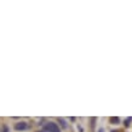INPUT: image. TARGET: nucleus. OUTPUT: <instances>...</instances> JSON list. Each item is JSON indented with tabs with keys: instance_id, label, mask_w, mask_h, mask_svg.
I'll list each match as a JSON object with an SVG mask.
<instances>
[{
	"instance_id": "obj_1",
	"label": "nucleus",
	"mask_w": 132,
	"mask_h": 132,
	"mask_svg": "<svg viewBox=\"0 0 132 132\" xmlns=\"http://www.w3.org/2000/svg\"><path fill=\"white\" fill-rule=\"evenodd\" d=\"M44 130L47 132H61L59 131L58 125L55 123H47L45 126H44Z\"/></svg>"
},
{
	"instance_id": "obj_2",
	"label": "nucleus",
	"mask_w": 132,
	"mask_h": 132,
	"mask_svg": "<svg viewBox=\"0 0 132 132\" xmlns=\"http://www.w3.org/2000/svg\"><path fill=\"white\" fill-rule=\"evenodd\" d=\"M27 123H24V121H22V123H18L15 125V130H17V131H22V130H26L27 128Z\"/></svg>"
},
{
	"instance_id": "obj_3",
	"label": "nucleus",
	"mask_w": 132,
	"mask_h": 132,
	"mask_svg": "<svg viewBox=\"0 0 132 132\" xmlns=\"http://www.w3.org/2000/svg\"><path fill=\"white\" fill-rule=\"evenodd\" d=\"M109 121H110V124H113V125H116V124L120 123V119H119L118 116H112V118H109Z\"/></svg>"
},
{
	"instance_id": "obj_4",
	"label": "nucleus",
	"mask_w": 132,
	"mask_h": 132,
	"mask_svg": "<svg viewBox=\"0 0 132 132\" xmlns=\"http://www.w3.org/2000/svg\"><path fill=\"white\" fill-rule=\"evenodd\" d=\"M58 121L61 123V126H62L63 128H67V127H68V125H67V123H65V120H64V119L59 118V119H58Z\"/></svg>"
},
{
	"instance_id": "obj_5",
	"label": "nucleus",
	"mask_w": 132,
	"mask_h": 132,
	"mask_svg": "<svg viewBox=\"0 0 132 132\" xmlns=\"http://www.w3.org/2000/svg\"><path fill=\"white\" fill-rule=\"evenodd\" d=\"M96 120H97L96 118H91V127H92V130L95 128V123H96Z\"/></svg>"
},
{
	"instance_id": "obj_6",
	"label": "nucleus",
	"mask_w": 132,
	"mask_h": 132,
	"mask_svg": "<svg viewBox=\"0 0 132 132\" xmlns=\"http://www.w3.org/2000/svg\"><path fill=\"white\" fill-rule=\"evenodd\" d=\"M130 121H131V119H126V120H125V125H126V126H130Z\"/></svg>"
},
{
	"instance_id": "obj_7",
	"label": "nucleus",
	"mask_w": 132,
	"mask_h": 132,
	"mask_svg": "<svg viewBox=\"0 0 132 132\" xmlns=\"http://www.w3.org/2000/svg\"><path fill=\"white\" fill-rule=\"evenodd\" d=\"M98 132H104V130H103V128H100V130H98Z\"/></svg>"
}]
</instances>
